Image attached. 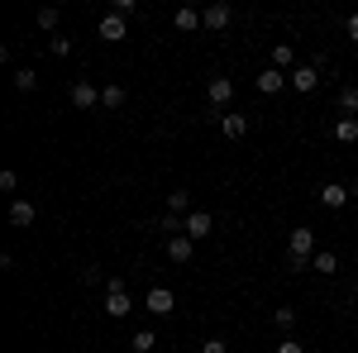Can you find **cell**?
<instances>
[{
    "label": "cell",
    "mask_w": 358,
    "mask_h": 353,
    "mask_svg": "<svg viewBox=\"0 0 358 353\" xmlns=\"http://www.w3.org/2000/svg\"><path fill=\"white\" fill-rule=\"evenodd\" d=\"M320 248H315V229H292V239H287V258H292V268H310V258H315Z\"/></svg>",
    "instance_id": "cell-1"
},
{
    "label": "cell",
    "mask_w": 358,
    "mask_h": 353,
    "mask_svg": "<svg viewBox=\"0 0 358 353\" xmlns=\"http://www.w3.org/2000/svg\"><path fill=\"white\" fill-rule=\"evenodd\" d=\"M143 310H148V315H172V310H177V296H172L167 287H153V291L143 296Z\"/></svg>",
    "instance_id": "cell-2"
},
{
    "label": "cell",
    "mask_w": 358,
    "mask_h": 353,
    "mask_svg": "<svg viewBox=\"0 0 358 353\" xmlns=\"http://www.w3.org/2000/svg\"><path fill=\"white\" fill-rule=\"evenodd\" d=\"M206 96H210V106L224 115V106L234 101V82H229V77H210V82H206Z\"/></svg>",
    "instance_id": "cell-3"
},
{
    "label": "cell",
    "mask_w": 358,
    "mask_h": 353,
    "mask_svg": "<svg viewBox=\"0 0 358 353\" xmlns=\"http://www.w3.org/2000/svg\"><path fill=\"white\" fill-rule=\"evenodd\" d=\"M349 201H354V191L339 187V182H325V187H320V206H325V210H344Z\"/></svg>",
    "instance_id": "cell-4"
},
{
    "label": "cell",
    "mask_w": 358,
    "mask_h": 353,
    "mask_svg": "<svg viewBox=\"0 0 358 353\" xmlns=\"http://www.w3.org/2000/svg\"><path fill=\"white\" fill-rule=\"evenodd\" d=\"M124 34H129V20L115 15V10H106V15H101V38H106V43H120Z\"/></svg>",
    "instance_id": "cell-5"
},
{
    "label": "cell",
    "mask_w": 358,
    "mask_h": 353,
    "mask_svg": "<svg viewBox=\"0 0 358 353\" xmlns=\"http://www.w3.org/2000/svg\"><path fill=\"white\" fill-rule=\"evenodd\" d=\"M229 20H234V10H229L224 0H215V5L201 10V24H206V29H229Z\"/></svg>",
    "instance_id": "cell-6"
},
{
    "label": "cell",
    "mask_w": 358,
    "mask_h": 353,
    "mask_svg": "<svg viewBox=\"0 0 358 353\" xmlns=\"http://www.w3.org/2000/svg\"><path fill=\"white\" fill-rule=\"evenodd\" d=\"M287 86H292V77L277 72V67H263V72H258V91H263V96H277V91H287Z\"/></svg>",
    "instance_id": "cell-7"
},
{
    "label": "cell",
    "mask_w": 358,
    "mask_h": 353,
    "mask_svg": "<svg viewBox=\"0 0 358 353\" xmlns=\"http://www.w3.org/2000/svg\"><path fill=\"white\" fill-rule=\"evenodd\" d=\"M72 106H77V110H96V106H101V86H96V82H77V86H72Z\"/></svg>",
    "instance_id": "cell-8"
},
{
    "label": "cell",
    "mask_w": 358,
    "mask_h": 353,
    "mask_svg": "<svg viewBox=\"0 0 358 353\" xmlns=\"http://www.w3.org/2000/svg\"><path fill=\"white\" fill-rule=\"evenodd\" d=\"M215 234V219L206 215V210H192L187 215V239H210Z\"/></svg>",
    "instance_id": "cell-9"
},
{
    "label": "cell",
    "mask_w": 358,
    "mask_h": 353,
    "mask_svg": "<svg viewBox=\"0 0 358 353\" xmlns=\"http://www.w3.org/2000/svg\"><path fill=\"white\" fill-rule=\"evenodd\" d=\"M287 77H292V86H296V91H315V86H320V67H315V62H306V67H296V72H287Z\"/></svg>",
    "instance_id": "cell-10"
},
{
    "label": "cell",
    "mask_w": 358,
    "mask_h": 353,
    "mask_svg": "<svg viewBox=\"0 0 358 353\" xmlns=\"http://www.w3.org/2000/svg\"><path fill=\"white\" fill-rule=\"evenodd\" d=\"M167 258H172V263H192L196 258V239H187V234L167 239Z\"/></svg>",
    "instance_id": "cell-11"
},
{
    "label": "cell",
    "mask_w": 358,
    "mask_h": 353,
    "mask_svg": "<svg viewBox=\"0 0 358 353\" xmlns=\"http://www.w3.org/2000/svg\"><path fill=\"white\" fill-rule=\"evenodd\" d=\"M129 310H134L129 291H106V315H110V320H124Z\"/></svg>",
    "instance_id": "cell-12"
},
{
    "label": "cell",
    "mask_w": 358,
    "mask_h": 353,
    "mask_svg": "<svg viewBox=\"0 0 358 353\" xmlns=\"http://www.w3.org/2000/svg\"><path fill=\"white\" fill-rule=\"evenodd\" d=\"M34 219H38L34 201H10V224H15V229H29Z\"/></svg>",
    "instance_id": "cell-13"
},
{
    "label": "cell",
    "mask_w": 358,
    "mask_h": 353,
    "mask_svg": "<svg viewBox=\"0 0 358 353\" xmlns=\"http://www.w3.org/2000/svg\"><path fill=\"white\" fill-rule=\"evenodd\" d=\"M334 143H344V148L358 143V120L354 115H339V120H334Z\"/></svg>",
    "instance_id": "cell-14"
},
{
    "label": "cell",
    "mask_w": 358,
    "mask_h": 353,
    "mask_svg": "<svg viewBox=\"0 0 358 353\" xmlns=\"http://www.w3.org/2000/svg\"><path fill=\"white\" fill-rule=\"evenodd\" d=\"M220 134H224V138H244V134H248V120H244V115H229V110H224V115H220Z\"/></svg>",
    "instance_id": "cell-15"
},
{
    "label": "cell",
    "mask_w": 358,
    "mask_h": 353,
    "mask_svg": "<svg viewBox=\"0 0 358 353\" xmlns=\"http://www.w3.org/2000/svg\"><path fill=\"white\" fill-rule=\"evenodd\" d=\"M172 24L182 29V34H196V29H201V10H192V5H182V10L172 15Z\"/></svg>",
    "instance_id": "cell-16"
},
{
    "label": "cell",
    "mask_w": 358,
    "mask_h": 353,
    "mask_svg": "<svg viewBox=\"0 0 358 353\" xmlns=\"http://www.w3.org/2000/svg\"><path fill=\"white\" fill-rule=\"evenodd\" d=\"M153 229L167 234V239H177V234H187V219L182 215H163V219H153Z\"/></svg>",
    "instance_id": "cell-17"
},
{
    "label": "cell",
    "mask_w": 358,
    "mask_h": 353,
    "mask_svg": "<svg viewBox=\"0 0 358 353\" xmlns=\"http://www.w3.org/2000/svg\"><path fill=\"white\" fill-rule=\"evenodd\" d=\"M310 272H325V277H334V272H339V258H334L330 248H320V253L310 258Z\"/></svg>",
    "instance_id": "cell-18"
},
{
    "label": "cell",
    "mask_w": 358,
    "mask_h": 353,
    "mask_svg": "<svg viewBox=\"0 0 358 353\" xmlns=\"http://www.w3.org/2000/svg\"><path fill=\"white\" fill-rule=\"evenodd\" d=\"M192 215V191H167V215Z\"/></svg>",
    "instance_id": "cell-19"
},
{
    "label": "cell",
    "mask_w": 358,
    "mask_h": 353,
    "mask_svg": "<svg viewBox=\"0 0 358 353\" xmlns=\"http://www.w3.org/2000/svg\"><path fill=\"white\" fill-rule=\"evenodd\" d=\"M101 106H106V110H120V106H124V86L106 82V86H101Z\"/></svg>",
    "instance_id": "cell-20"
},
{
    "label": "cell",
    "mask_w": 358,
    "mask_h": 353,
    "mask_svg": "<svg viewBox=\"0 0 358 353\" xmlns=\"http://www.w3.org/2000/svg\"><path fill=\"white\" fill-rule=\"evenodd\" d=\"M339 115H354V120H358V82L339 91Z\"/></svg>",
    "instance_id": "cell-21"
},
{
    "label": "cell",
    "mask_w": 358,
    "mask_h": 353,
    "mask_svg": "<svg viewBox=\"0 0 358 353\" xmlns=\"http://www.w3.org/2000/svg\"><path fill=\"white\" fill-rule=\"evenodd\" d=\"M129 349H134V353H153V349H158V334H153V329H138L134 339H129Z\"/></svg>",
    "instance_id": "cell-22"
},
{
    "label": "cell",
    "mask_w": 358,
    "mask_h": 353,
    "mask_svg": "<svg viewBox=\"0 0 358 353\" xmlns=\"http://www.w3.org/2000/svg\"><path fill=\"white\" fill-rule=\"evenodd\" d=\"M292 62H296V48H292V43H277V48H273V67H277V72H287Z\"/></svg>",
    "instance_id": "cell-23"
},
{
    "label": "cell",
    "mask_w": 358,
    "mask_h": 353,
    "mask_svg": "<svg viewBox=\"0 0 358 353\" xmlns=\"http://www.w3.org/2000/svg\"><path fill=\"white\" fill-rule=\"evenodd\" d=\"M273 320H277V329H296V305H277Z\"/></svg>",
    "instance_id": "cell-24"
},
{
    "label": "cell",
    "mask_w": 358,
    "mask_h": 353,
    "mask_svg": "<svg viewBox=\"0 0 358 353\" xmlns=\"http://www.w3.org/2000/svg\"><path fill=\"white\" fill-rule=\"evenodd\" d=\"M34 86H38V72L34 67H20L15 72V91H34Z\"/></svg>",
    "instance_id": "cell-25"
},
{
    "label": "cell",
    "mask_w": 358,
    "mask_h": 353,
    "mask_svg": "<svg viewBox=\"0 0 358 353\" xmlns=\"http://www.w3.org/2000/svg\"><path fill=\"white\" fill-rule=\"evenodd\" d=\"M48 53H53V57H67V53H72V38H67V34H53V38H48Z\"/></svg>",
    "instance_id": "cell-26"
},
{
    "label": "cell",
    "mask_w": 358,
    "mask_h": 353,
    "mask_svg": "<svg viewBox=\"0 0 358 353\" xmlns=\"http://www.w3.org/2000/svg\"><path fill=\"white\" fill-rule=\"evenodd\" d=\"M57 20H62V15H57L53 5H43V10H38V29H48V34H53V29H57Z\"/></svg>",
    "instance_id": "cell-27"
},
{
    "label": "cell",
    "mask_w": 358,
    "mask_h": 353,
    "mask_svg": "<svg viewBox=\"0 0 358 353\" xmlns=\"http://www.w3.org/2000/svg\"><path fill=\"white\" fill-rule=\"evenodd\" d=\"M110 10H115V15H124V20H129V15H134V10H138V0H115Z\"/></svg>",
    "instance_id": "cell-28"
},
{
    "label": "cell",
    "mask_w": 358,
    "mask_h": 353,
    "mask_svg": "<svg viewBox=\"0 0 358 353\" xmlns=\"http://www.w3.org/2000/svg\"><path fill=\"white\" fill-rule=\"evenodd\" d=\"M201 353H229V344H224V339H206V344H201Z\"/></svg>",
    "instance_id": "cell-29"
},
{
    "label": "cell",
    "mask_w": 358,
    "mask_h": 353,
    "mask_svg": "<svg viewBox=\"0 0 358 353\" xmlns=\"http://www.w3.org/2000/svg\"><path fill=\"white\" fill-rule=\"evenodd\" d=\"M15 187H20V177H15V172L5 167V172H0V191H15Z\"/></svg>",
    "instance_id": "cell-30"
},
{
    "label": "cell",
    "mask_w": 358,
    "mask_h": 353,
    "mask_svg": "<svg viewBox=\"0 0 358 353\" xmlns=\"http://www.w3.org/2000/svg\"><path fill=\"white\" fill-rule=\"evenodd\" d=\"M277 353H306V344H296V339H282V344H277Z\"/></svg>",
    "instance_id": "cell-31"
},
{
    "label": "cell",
    "mask_w": 358,
    "mask_h": 353,
    "mask_svg": "<svg viewBox=\"0 0 358 353\" xmlns=\"http://www.w3.org/2000/svg\"><path fill=\"white\" fill-rule=\"evenodd\" d=\"M349 38H354V43H358V10H354V15H349Z\"/></svg>",
    "instance_id": "cell-32"
},
{
    "label": "cell",
    "mask_w": 358,
    "mask_h": 353,
    "mask_svg": "<svg viewBox=\"0 0 358 353\" xmlns=\"http://www.w3.org/2000/svg\"><path fill=\"white\" fill-rule=\"evenodd\" d=\"M349 191H354V201H358V182H354V187H349Z\"/></svg>",
    "instance_id": "cell-33"
},
{
    "label": "cell",
    "mask_w": 358,
    "mask_h": 353,
    "mask_svg": "<svg viewBox=\"0 0 358 353\" xmlns=\"http://www.w3.org/2000/svg\"><path fill=\"white\" fill-rule=\"evenodd\" d=\"M354 296H358V277H354Z\"/></svg>",
    "instance_id": "cell-34"
}]
</instances>
